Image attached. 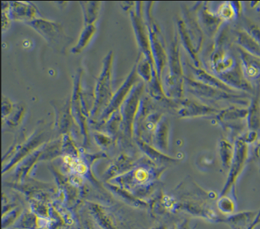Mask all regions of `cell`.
Returning <instances> with one entry per match:
<instances>
[{"label":"cell","instance_id":"obj_1","mask_svg":"<svg viewBox=\"0 0 260 229\" xmlns=\"http://www.w3.org/2000/svg\"><path fill=\"white\" fill-rule=\"evenodd\" d=\"M257 212L244 211L238 214H233L223 219V221L228 224L232 229H248L254 223L257 218Z\"/></svg>","mask_w":260,"mask_h":229},{"label":"cell","instance_id":"obj_2","mask_svg":"<svg viewBox=\"0 0 260 229\" xmlns=\"http://www.w3.org/2000/svg\"><path fill=\"white\" fill-rule=\"evenodd\" d=\"M89 211L100 228L120 229L115 219L111 216L112 215L106 209L103 208L102 206L92 205L90 206Z\"/></svg>","mask_w":260,"mask_h":229},{"label":"cell","instance_id":"obj_3","mask_svg":"<svg viewBox=\"0 0 260 229\" xmlns=\"http://www.w3.org/2000/svg\"><path fill=\"white\" fill-rule=\"evenodd\" d=\"M15 228L39 229V216L32 211H26L16 221Z\"/></svg>","mask_w":260,"mask_h":229},{"label":"cell","instance_id":"obj_4","mask_svg":"<svg viewBox=\"0 0 260 229\" xmlns=\"http://www.w3.org/2000/svg\"><path fill=\"white\" fill-rule=\"evenodd\" d=\"M23 214L22 209L20 207H15L11 211L5 215H2V229H8L12 225L16 223L21 215Z\"/></svg>","mask_w":260,"mask_h":229},{"label":"cell","instance_id":"obj_5","mask_svg":"<svg viewBox=\"0 0 260 229\" xmlns=\"http://www.w3.org/2000/svg\"><path fill=\"white\" fill-rule=\"evenodd\" d=\"M218 208L223 215L229 216L234 213L236 206H235L234 201L231 199V198H227V197H224V198H222L220 201H219Z\"/></svg>","mask_w":260,"mask_h":229},{"label":"cell","instance_id":"obj_6","mask_svg":"<svg viewBox=\"0 0 260 229\" xmlns=\"http://www.w3.org/2000/svg\"><path fill=\"white\" fill-rule=\"evenodd\" d=\"M260 223V211L257 212V218L256 221H254V223L252 224V226H250L248 229H255L257 227V225Z\"/></svg>","mask_w":260,"mask_h":229},{"label":"cell","instance_id":"obj_7","mask_svg":"<svg viewBox=\"0 0 260 229\" xmlns=\"http://www.w3.org/2000/svg\"><path fill=\"white\" fill-rule=\"evenodd\" d=\"M151 229H169L168 226L166 225H157V226H153Z\"/></svg>","mask_w":260,"mask_h":229},{"label":"cell","instance_id":"obj_8","mask_svg":"<svg viewBox=\"0 0 260 229\" xmlns=\"http://www.w3.org/2000/svg\"><path fill=\"white\" fill-rule=\"evenodd\" d=\"M182 229H189L188 226H187V223H184L183 225H182Z\"/></svg>","mask_w":260,"mask_h":229},{"label":"cell","instance_id":"obj_9","mask_svg":"<svg viewBox=\"0 0 260 229\" xmlns=\"http://www.w3.org/2000/svg\"><path fill=\"white\" fill-rule=\"evenodd\" d=\"M171 229H182V225H181V226H180V227H179V226H174L173 228Z\"/></svg>","mask_w":260,"mask_h":229}]
</instances>
